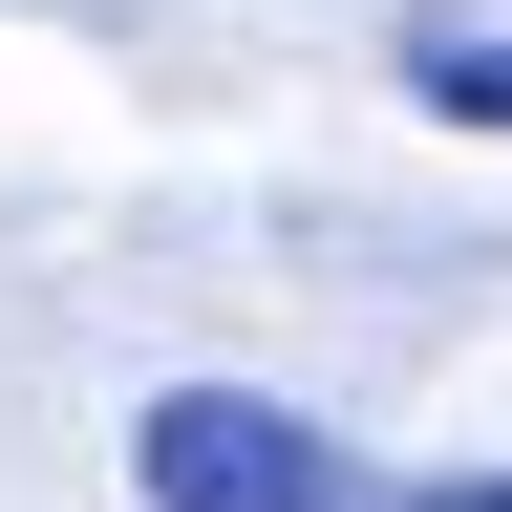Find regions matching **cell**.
I'll list each match as a JSON object with an SVG mask.
<instances>
[{
    "instance_id": "obj_1",
    "label": "cell",
    "mask_w": 512,
    "mask_h": 512,
    "mask_svg": "<svg viewBox=\"0 0 512 512\" xmlns=\"http://www.w3.org/2000/svg\"><path fill=\"white\" fill-rule=\"evenodd\" d=\"M128 470H150V512H384L363 448L299 427V406H256V384H171L128 427Z\"/></svg>"
},
{
    "instance_id": "obj_2",
    "label": "cell",
    "mask_w": 512,
    "mask_h": 512,
    "mask_svg": "<svg viewBox=\"0 0 512 512\" xmlns=\"http://www.w3.org/2000/svg\"><path fill=\"white\" fill-rule=\"evenodd\" d=\"M427 107H470V128H512V43H427Z\"/></svg>"
},
{
    "instance_id": "obj_3",
    "label": "cell",
    "mask_w": 512,
    "mask_h": 512,
    "mask_svg": "<svg viewBox=\"0 0 512 512\" xmlns=\"http://www.w3.org/2000/svg\"><path fill=\"white\" fill-rule=\"evenodd\" d=\"M384 512H512V470H470V491H384Z\"/></svg>"
}]
</instances>
